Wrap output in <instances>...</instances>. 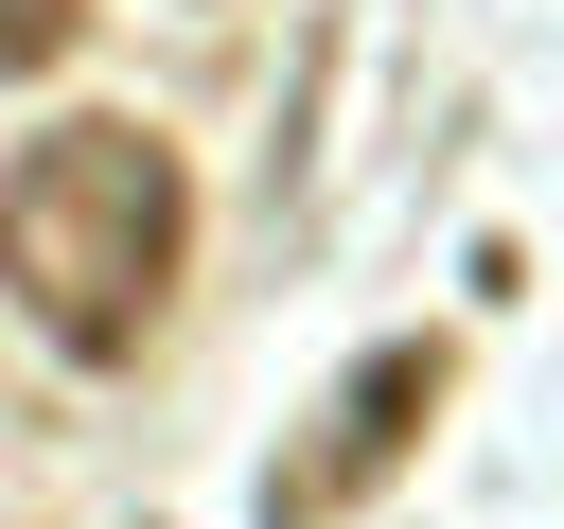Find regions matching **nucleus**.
Instances as JSON below:
<instances>
[{
  "instance_id": "f03ea898",
  "label": "nucleus",
  "mask_w": 564,
  "mask_h": 529,
  "mask_svg": "<svg viewBox=\"0 0 564 529\" xmlns=\"http://www.w3.org/2000/svg\"><path fill=\"white\" fill-rule=\"evenodd\" d=\"M423 406H441V353H423V335H388V353H370V370L317 406V441L264 476V529H335V511H352V494H370V476L423 441Z\"/></svg>"
},
{
  "instance_id": "7ed1b4c3",
  "label": "nucleus",
  "mask_w": 564,
  "mask_h": 529,
  "mask_svg": "<svg viewBox=\"0 0 564 529\" xmlns=\"http://www.w3.org/2000/svg\"><path fill=\"white\" fill-rule=\"evenodd\" d=\"M70 35H88V0H0V71H53Z\"/></svg>"
},
{
  "instance_id": "f257e3e1",
  "label": "nucleus",
  "mask_w": 564,
  "mask_h": 529,
  "mask_svg": "<svg viewBox=\"0 0 564 529\" xmlns=\"http://www.w3.org/2000/svg\"><path fill=\"white\" fill-rule=\"evenodd\" d=\"M176 247H194V176L159 123H53L18 176H0V282L18 317L70 353V370H123L176 300Z\"/></svg>"
}]
</instances>
